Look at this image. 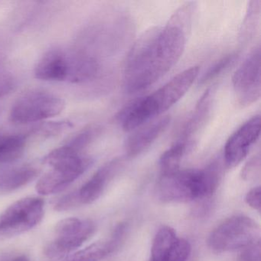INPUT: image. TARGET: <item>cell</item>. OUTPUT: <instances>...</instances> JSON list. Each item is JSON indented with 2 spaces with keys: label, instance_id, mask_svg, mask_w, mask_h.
Here are the masks:
<instances>
[{
  "label": "cell",
  "instance_id": "24",
  "mask_svg": "<svg viewBox=\"0 0 261 261\" xmlns=\"http://www.w3.org/2000/svg\"><path fill=\"white\" fill-rule=\"evenodd\" d=\"M71 122L69 121H58L49 122L39 126L37 129H35L34 134L40 136L42 137H51L60 134L66 129L71 127Z\"/></svg>",
  "mask_w": 261,
  "mask_h": 261
},
{
  "label": "cell",
  "instance_id": "23",
  "mask_svg": "<svg viewBox=\"0 0 261 261\" xmlns=\"http://www.w3.org/2000/svg\"><path fill=\"white\" fill-rule=\"evenodd\" d=\"M100 130H101V128L99 126H89L76 134V136H74L69 142H68L66 145L75 150L76 152L81 153L84 149L89 146L90 143H92L95 140L96 137L100 134Z\"/></svg>",
  "mask_w": 261,
  "mask_h": 261
},
{
  "label": "cell",
  "instance_id": "27",
  "mask_svg": "<svg viewBox=\"0 0 261 261\" xmlns=\"http://www.w3.org/2000/svg\"><path fill=\"white\" fill-rule=\"evenodd\" d=\"M240 261H260V242L259 241L241 250Z\"/></svg>",
  "mask_w": 261,
  "mask_h": 261
},
{
  "label": "cell",
  "instance_id": "19",
  "mask_svg": "<svg viewBox=\"0 0 261 261\" xmlns=\"http://www.w3.org/2000/svg\"><path fill=\"white\" fill-rule=\"evenodd\" d=\"M194 145L177 140L171 147L165 151L160 159L162 175H168L179 170L183 158L192 150Z\"/></svg>",
  "mask_w": 261,
  "mask_h": 261
},
{
  "label": "cell",
  "instance_id": "1",
  "mask_svg": "<svg viewBox=\"0 0 261 261\" xmlns=\"http://www.w3.org/2000/svg\"><path fill=\"white\" fill-rule=\"evenodd\" d=\"M195 8L194 3H188L174 13L166 27L150 29L137 39L125 64L126 92L147 89L175 66L186 48Z\"/></svg>",
  "mask_w": 261,
  "mask_h": 261
},
{
  "label": "cell",
  "instance_id": "12",
  "mask_svg": "<svg viewBox=\"0 0 261 261\" xmlns=\"http://www.w3.org/2000/svg\"><path fill=\"white\" fill-rule=\"evenodd\" d=\"M121 166V160L114 159L101 166L77 191L81 204H90L97 201L101 196L108 184L117 175Z\"/></svg>",
  "mask_w": 261,
  "mask_h": 261
},
{
  "label": "cell",
  "instance_id": "29",
  "mask_svg": "<svg viewBox=\"0 0 261 261\" xmlns=\"http://www.w3.org/2000/svg\"><path fill=\"white\" fill-rule=\"evenodd\" d=\"M245 201L252 208L260 212V187L257 186L249 191L246 195Z\"/></svg>",
  "mask_w": 261,
  "mask_h": 261
},
{
  "label": "cell",
  "instance_id": "22",
  "mask_svg": "<svg viewBox=\"0 0 261 261\" xmlns=\"http://www.w3.org/2000/svg\"><path fill=\"white\" fill-rule=\"evenodd\" d=\"M238 56H239L238 53H232L218 59L203 74L202 77L200 79L199 85H205L219 77L235 63Z\"/></svg>",
  "mask_w": 261,
  "mask_h": 261
},
{
  "label": "cell",
  "instance_id": "7",
  "mask_svg": "<svg viewBox=\"0 0 261 261\" xmlns=\"http://www.w3.org/2000/svg\"><path fill=\"white\" fill-rule=\"evenodd\" d=\"M44 215L42 198L30 197L16 201L0 215V238L15 236L34 228Z\"/></svg>",
  "mask_w": 261,
  "mask_h": 261
},
{
  "label": "cell",
  "instance_id": "10",
  "mask_svg": "<svg viewBox=\"0 0 261 261\" xmlns=\"http://www.w3.org/2000/svg\"><path fill=\"white\" fill-rule=\"evenodd\" d=\"M191 250L189 241L178 238L173 229L166 226L154 238L149 261H187Z\"/></svg>",
  "mask_w": 261,
  "mask_h": 261
},
{
  "label": "cell",
  "instance_id": "13",
  "mask_svg": "<svg viewBox=\"0 0 261 261\" xmlns=\"http://www.w3.org/2000/svg\"><path fill=\"white\" fill-rule=\"evenodd\" d=\"M169 116L162 117L143 127L135 129L125 144V151L128 158H134L149 147L170 124Z\"/></svg>",
  "mask_w": 261,
  "mask_h": 261
},
{
  "label": "cell",
  "instance_id": "15",
  "mask_svg": "<svg viewBox=\"0 0 261 261\" xmlns=\"http://www.w3.org/2000/svg\"><path fill=\"white\" fill-rule=\"evenodd\" d=\"M124 227L119 226L109 239L100 240L67 256L61 261H99L114 251L123 238Z\"/></svg>",
  "mask_w": 261,
  "mask_h": 261
},
{
  "label": "cell",
  "instance_id": "9",
  "mask_svg": "<svg viewBox=\"0 0 261 261\" xmlns=\"http://www.w3.org/2000/svg\"><path fill=\"white\" fill-rule=\"evenodd\" d=\"M259 134L260 117L256 115L247 120L229 137L224 149V160L227 167H235L247 156L259 140Z\"/></svg>",
  "mask_w": 261,
  "mask_h": 261
},
{
  "label": "cell",
  "instance_id": "17",
  "mask_svg": "<svg viewBox=\"0 0 261 261\" xmlns=\"http://www.w3.org/2000/svg\"><path fill=\"white\" fill-rule=\"evenodd\" d=\"M39 170L30 166L13 168L0 173V193L14 192L35 179Z\"/></svg>",
  "mask_w": 261,
  "mask_h": 261
},
{
  "label": "cell",
  "instance_id": "2",
  "mask_svg": "<svg viewBox=\"0 0 261 261\" xmlns=\"http://www.w3.org/2000/svg\"><path fill=\"white\" fill-rule=\"evenodd\" d=\"M198 73V66L188 68L155 92L140 97L126 106L117 116L123 130H135L170 109L189 91Z\"/></svg>",
  "mask_w": 261,
  "mask_h": 261
},
{
  "label": "cell",
  "instance_id": "5",
  "mask_svg": "<svg viewBox=\"0 0 261 261\" xmlns=\"http://www.w3.org/2000/svg\"><path fill=\"white\" fill-rule=\"evenodd\" d=\"M65 102L59 96L42 90H32L15 102L10 118L16 124L42 121L59 115L65 109Z\"/></svg>",
  "mask_w": 261,
  "mask_h": 261
},
{
  "label": "cell",
  "instance_id": "18",
  "mask_svg": "<svg viewBox=\"0 0 261 261\" xmlns=\"http://www.w3.org/2000/svg\"><path fill=\"white\" fill-rule=\"evenodd\" d=\"M77 178L79 176L74 174L51 169L39 180L36 189L42 195L59 193Z\"/></svg>",
  "mask_w": 261,
  "mask_h": 261
},
{
  "label": "cell",
  "instance_id": "6",
  "mask_svg": "<svg viewBox=\"0 0 261 261\" xmlns=\"http://www.w3.org/2000/svg\"><path fill=\"white\" fill-rule=\"evenodd\" d=\"M95 230L91 220L68 218L61 220L56 227V238L45 249L51 261L62 260L88 241Z\"/></svg>",
  "mask_w": 261,
  "mask_h": 261
},
{
  "label": "cell",
  "instance_id": "20",
  "mask_svg": "<svg viewBox=\"0 0 261 261\" xmlns=\"http://www.w3.org/2000/svg\"><path fill=\"white\" fill-rule=\"evenodd\" d=\"M27 136L0 135V163H10L20 159L25 152Z\"/></svg>",
  "mask_w": 261,
  "mask_h": 261
},
{
  "label": "cell",
  "instance_id": "3",
  "mask_svg": "<svg viewBox=\"0 0 261 261\" xmlns=\"http://www.w3.org/2000/svg\"><path fill=\"white\" fill-rule=\"evenodd\" d=\"M221 169L214 162L201 169L178 170L162 175L157 184V198L166 203L189 202L213 195L221 179Z\"/></svg>",
  "mask_w": 261,
  "mask_h": 261
},
{
  "label": "cell",
  "instance_id": "30",
  "mask_svg": "<svg viewBox=\"0 0 261 261\" xmlns=\"http://www.w3.org/2000/svg\"><path fill=\"white\" fill-rule=\"evenodd\" d=\"M13 261H30V259H29V258L27 257V256L22 255V256H18L16 259H13Z\"/></svg>",
  "mask_w": 261,
  "mask_h": 261
},
{
  "label": "cell",
  "instance_id": "14",
  "mask_svg": "<svg viewBox=\"0 0 261 261\" xmlns=\"http://www.w3.org/2000/svg\"><path fill=\"white\" fill-rule=\"evenodd\" d=\"M100 72L98 59L89 53L72 51L69 53V74L68 82L84 84L97 79Z\"/></svg>",
  "mask_w": 261,
  "mask_h": 261
},
{
  "label": "cell",
  "instance_id": "31",
  "mask_svg": "<svg viewBox=\"0 0 261 261\" xmlns=\"http://www.w3.org/2000/svg\"><path fill=\"white\" fill-rule=\"evenodd\" d=\"M0 113H1V110H0Z\"/></svg>",
  "mask_w": 261,
  "mask_h": 261
},
{
  "label": "cell",
  "instance_id": "16",
  "mask_svg": "<svg viewBox=\"0 0 261 261\" xmlns=\"http://www.w3.org/2000/svg\"><path fill=\"white\" fill-rule=\"evenodd\" d=\"M212 100L213 89L209 88L201 96L192 115L183 126L178 140L195 144L193 137L199 132L208 119L212 109Z\"/></svg>",
  "mask_w": 261,
  "mask_h": 261
},
{
  "label": "cell",
  "instance_id": "8",
  "mask_svg": "<svg viewBox=\"0 0 261 261\" xmlns=\"http://www.w3.org/2000/svg\"><path fill=\"white\" fill-rule=\"evenodd\" d=\"M238 103L249 106L260 97V48L255 47L232 79Z\"/></svg>",
  "mask_w": 261,
  "mask_h": 261
},
{
  "label": "cell",
  "instance_id": "26",
  "mask_svg": "<svg viewBox=\"0 0 261 261\" xmlns=\"http://www.w3.org/2000/svg\"><path fill=\"white\" fill-rule=\"evenodd\" d=\"M77 191L70 192L67 195H64L59 198L54 205L55 210L58 212H65V211L71 210L77 206L81 205Z\"/></svg>",
  "mask_w": 261,
  "mask_h": 261
},
{
  "label": "cell",
  "instance_id": "28",
  "mask_svg": "<svg viewBox=\"0 0 261 261\" xmlns=\"http://www.w3.org/2000/svg\"><path fill=\"white\" fill-rule=\"evenodd\" d=\"M16 87V81L12 74L0 73V97L11 94Z\"/></svg>",
  "mask_w": 261,
  "mask_h": 261
},
{
  "label": "cell",
  "instance_id": "4",
  "mask_svg": "<svg viewBox=\"0 0 261 261\" xmlns=\"http://www.w3.org/2000/svg\"><path fill=\"white\" fill-rule=\"evenodd\" d=\"M257 223L244 215L229 218L214 229L209 235L207 244L216 253L242 250L259 241Z\"/></svg>",
  "mask_w": 261,
  "mask_h": 261
},
{
  "label": "cell",
  "instance_id": "25",
  "mask_svg": "<svg viewBox=\"0 0 261 261\" xmlns=\"http://www.w3.org/2000/svg\"><path fill=\"white\" fill-rule=\"evenodd\" d=\"M260 176V155H255L250 159L241 171V177L245 181H253Z\"/></svg>",
  "mask_w": 261,
  "mask_h": 261
},
{
  "label": "cell",
  "instance_id": "21",
  "mask_svg": "<svg viewBox=\"0 0 261 261\" xmlns=\"http://www.w3.org/2000/svg\"><path fill=\"white\" fill-rule=\"evenodd\" d=\"M260 4L259 0L250 1L247 7V13L244 18V22L241 27L240 39L242 42H247L253 37L256 31V25L259 19L260 13Z\"/></svg>",
  "mask_w": 261,
  "mask_h": 261
},
{
  "label": "cell",
  "instance_id": "11",
  "mask_svg": "<svg viewBox=\"0 0 261 261\" xmlns=\"http://www.w3.org/2000/svg\"><path fill=\"white\" fill-rule=\"evenodd\" d=\"M34 74L36 79L45 82H68L69 53L61 49L47 51L36 64Z\"/></svg>",
  "mask_w": 261,
  "mask_h": 261
}]
</instances>
